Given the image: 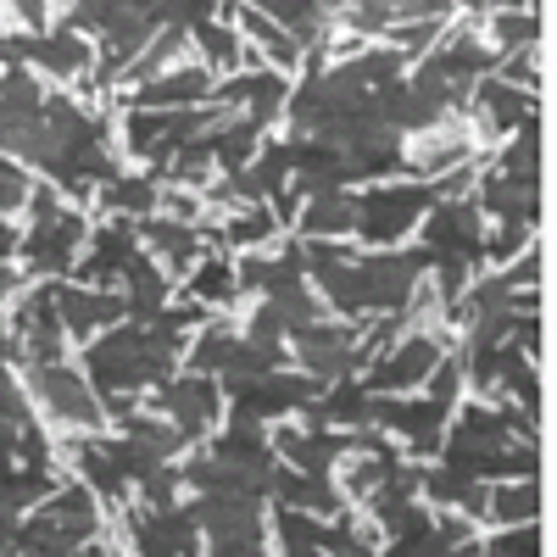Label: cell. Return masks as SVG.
<instances>
[{"label": "cell", "mask_w": 557, "mask_h": 557, "mask_svg": "<svg viewBox=\"0 0 557 557\" xmlns=\"http://www.w3.org/2000/svg\"><path fill=\"white\" fill-rule=\"evenodd\" d=\"M441 362V341L430 335V330H412L396 351H385L380 362H374V374H368V391H412L418 380H430V368Z\"/></svg>", "instance_id": "cell-1"}, {"label": "cell", "mask_w": 557, "mask_h": 557, "mask_svg": "<svg viewBox=\"0 0 557 557\" xmlns=\"http://www.w3.org/2000/svg\"><path fill=\"white\" fill-rule=\"evenodd\" d=\"M441 407H430V401H401V396H391V401H368V424H380V430H391V435H407L412 441V451H435L441 446Z\"/></svg>", "instance_id": "cell-2"}, {"label": "cell", "mask_w": 557, "mask_h": 557, "mask_svg": "<svg viewBox=\"0 0 557 557\" xmlns=\"http://www.w3.org/2000/svg\"><path fill=\"white\" fill-rule=\"evenodd\" d=\"M480 112L491 128H530L535 123V96H519L496 78H480Z\"/></svg>", "instance_id": "cell-3"}, {"label": "cell", "mask_w": 557, "mask_h": 557, "mask_svg": "<svg viewBox=\"0 0 557 557\" xmlns=\"http://www.w3.org/2000/svg\"><path fill=\"white\" fill-rule=\"evenodd\" d=\"M346 228H357V201L341 196V190L312 196V207L301 212V235H312V240H335Z\"/></svg>", "instance_id": "cell-4"}, {"label": "cell", "mask_w": 557, "mask_h": 557, "mask_svg": "<svg viewBox=\"0 0 557 557\" xmlns=\"http://www.w3.org/2000/svg\"><path fill=\"white\" fill-rule=\"evenodd\" d=\"M535 513H541V491H535V480H513V485H496L491 496H485V519H496V524H535Z\"/></svg>", "instance_id": "cell-5"}, {"label": "cell", "mask_w": 557, "mask_h": 557, "mask_svg": "<svg viewBox=\"0 0 557 557\" xmlns=\"http://www.w3.org/2000/svg\"><path fill=\"white\" fill-rule=\"evenodd\" d=\"M262 17L296 45H312V39H323V28H330V12L323 7H268Z\"/></svg>", "instance_id": "cell-6"}, {"label": "cell", "mask_w": 557, "mask_h": 557, "mask_svg": "<svg viewBox=\"0 0 557 557\" xmlns=\"http://www.w3.org/2000/svg\"><path fill=\"white\" fill-rule=\"evenodd\" d=\"M235 17H240V28H246V34L262 45V51L273 57V67H290V62H301V45H296V39H285V34H278V28H273L262 12H235Z\"/></svg>", "instance_id": "cell-7"}, {"label": "cell", "mask_w": 557, "mask_h": 557, "mask_svg": "<svg viewBox=\"0 0 557 557\" xmlns=\"http://www.w3.org/2000/svg\"><path fill=\"white\" fill-rule=\"evenodd\" d=\"M201 96H207V73L201 67H184V73L151 84L139 101H146V107H173V101H201Z\"/></svg>", "instance_id": "cell-8"}, {"label": "cell", "mask_w": 557, "mask_h": 557, "mask_svg": "<svg viewBox=\"0 0 557 557\" xmlns=\"http://www.w3.org/2000/svg\"><path fill=\"white\" fill-rule=\"evenodd\" d=\"M462 380H469V368H462V357H441L435 368H430V407H441V412H451V401H457V391H462Z\"/></svg>", "instance_id": "cell-9"}, {"label": "cell", "mask_w": 557, "mask_h": 557, "mask_svg": "<svg viewBox=\"0 0 557 557\" xmlns=\"http://www.w3.org/2000/svg\"><path fill=\"white\" fill-rule=\"evenodd\" d=\"M491 34L507 45V57H513V51H524V45L541 39V17H535V12H496Z\"/></svg>", "instance_id": "cell-10"}, {"label": "cell", "mask_w": 557, "mask_h": 557, "mask_svg": "<svg viewBox=\"0 0 557 557\" xmlns=\"http://www.w3.org/2000/svg\"><path fill=\"white\" fill-rule=\"evenodd\" d=\"M190 296H196V301H235L240 290H235V273H228L223 262H212V268H196Z\"/></svg>", "instance_id": "cell-11"}, {"label": "cell", "mask_w": 557, "mask_h": 557, "mask_svg": "<svg viewBox=\"0 0 557 557\" xmlns=\"http://www.w3.org/2000/svg\"><path fill=\"white\" fill-rule=\"evenodd\" d=\"M235 330H223V323H218V330H207V341L196 346V368H201V374H207V368H212V374H223V368H228V357H235Z\"/></svg>", "instance_id": "cell-12"}, {"label": "cell", "mask_w": 557, "mask_h": 557, "mask_svg": "<svg viewBox=\"0 0 557 557\" xmlns=\"http://www.w3.org/2000/svg\"><path fill=\"white\" fill-rule=\"evenodd\" d=\"M480 557H541V535H535V524H519V530L496 535L491 546H480Z\"/></svg>", "instance_id": "cell-13"}, {"label": "cell", "mask_w": 557, "mask_h": 557, "mask_svg": "<svg viewBox=\"0 0 557 557\" xmlns=\"http://www.w3.org/2000/svg\"><path fill=\"white\" fill-rule=\"evenodd\" d=\"M273 228H278V223H273V212H268V207H251L246 218L228 223V240H235V246H262V240L273 235Z\"/></svg>", "instance_id": "cell-14"}, {"label": "cell", "mask_w": 557, "mask_h": 557, "mask_svg": "<svg viewBox=\"0 0 557 557\" xmlns=\"http://www.w3.org/2000/svg\"><path fill=\"white\" fill-rule=\"evenodd\" d=\"M524 240H530V228H524V223H502L491 240H480V251H485L491 262H507V257H519V251H524Z\"/></svg>", "instance_id": "cell-15"}, {"label": "cell", "mask_w": 557, "mask_h": 557, "mask_svg": "<svg viewBox=\"0 0 557 557\" xmlns=\"http://www.w3.org/2000/svg\"><path fill=\"white\" fill-rule=\"evenodd\" d=\"M496 84H507V89H535L541 84V73H535V57L530 51H513V57H502V73H496Z\"/></svg>", "instance_id": "cell-16"}, {"label": "cell", "mask_w": 557, "mask_h": 557, "mask_svg": "<svg viewBox=\"0 0 557 557\" xmlns=\"http://www.w3.org/2000/svg\"><path fill=\"white\" fill-rule=\"evenodd\" d=\"M201 45H207V57H212L218 67H240V62H246L240 39L228 34V28H201Z\"/></svg>", "instance_id": "cell-17"}, {"label": "cell", "mask_w": 557, "mask_h": 557, "mask_svg": "<svg viewBox=\"0 0 557 557\" xmlns=\"http://www.w3.org/2000/svg\"><path fill=\"white\" fill-rule=\"evenodd\" d=\"M112 207H128V212H146V207H151V190H146V184H117V196H112Z\"/></svg>", "instance_id": "cell-18"}]
</instances>
